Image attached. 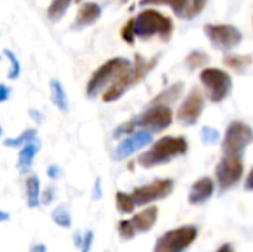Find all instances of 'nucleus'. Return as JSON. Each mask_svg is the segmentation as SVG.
I'll list each match as a JSON object with an SVG mask.
<instances>
[{
	"instance_id": "obj_1",
	"label": "nucleus",
	"mask_w": 253,
	"mask_h": 252,
	"mask_svg": "<svg viewBox=\"0 0 253 252\" xmlns=\"http://www.w3.org/2000/svg\"><path fill=\"white\" fill-rule=\"evenodd\" d=\"M187 151H188V143L184 137L166 135L157 140L145 153H142L138 157V163L145 169H151L154 166L169 163L170 160L184 156Z\"/></svg>"
},
{
	"instance_id": "obj_2",
	"label": "nucleus",
	"mask_w": 253,
	"mask_h": 252,
	"mask_svg": "<svg viewBox=\"0 0 253 252\" xmlns=\"http://www.w3.org/2000/svg\"><path fill=\"white\" fill-rule=\"evenodd\" d=\"M159 58L160 56L157 55L156 58L145 59V58H142L141 55L136 53L135 55V61H133V67L104 92L102 101L104 102H113V101L119 100L130 86L136 85L138 82H141V80H144L147 77V74L157 65Z\"/></svg>"
},
{
	"instance_id": "obj_3",
	"label": "nucleus",
	"mask_w": 253,
	"mask_h": 252,
	"mask_svg": "<svg viewBox=\"0 0 253 252\" xmlns=\"http://www.w3.org/2000/svg\"><path fill=\"white\" fill-rule=\"evenodd\" d=\"M132 67H133V64L126 58H113V59L104 62L92 74V77L87 83V88H86L87 97H96L107 86L110 88L111 85H114Z\"/></svg>"
},
{
	"instance_id": "obj_4",
	"label": "nucleus",
	"mask_w": 253,
	"mask_h": 252,
	"mask_svg": "<svg viewBox=\"0 0 253 252\" xmlns=\"http://www.w3.org/2000/svg\"><path fill=\"white\" fill-rule=\"evenodd\" d=\"M135 31L141 39L159 36L162 40L168 42L173 33V21L159 10L147 9L135 18Z\"/></svg>"
},
{
	"instance_id": "obj_5",
	"label": "nucleus",
	"mask_w": 253,
	"mask_h": 252,
	"mask_svg": "<svg viewBox=\"0 0 253 252\" xmlns=\"http://www.w3.org/2000/svg\"><path fill=\"white\" fill-rule=\"evenodd\" d=\"M253 143V129L245 122L234 120L228 125L222 141L224 156L243 157L248 146Z\"/></svg>"
},
{
	"instance_id": "obj_6",
	"label": "nucleus",
	"mask_w": 253,
	"mask_h": 252,
	"mask_svg": "<svg viewBox=\"0 0 253 252\" xmlns=\"http://www.w3.org/2000/svg\"><path fill=\"white\" fill-rule=\"evenodd\" d=\"M200 82L205 85L209 100L213 104L222 102L233 89V80L230 74L221 68H205L200 73Z\"/></svg>"
},
{
	"instance_id": "obj_7",
	"label": "nucleus",
	"mask_w": 253,
	"mask_h": 252,
	"mask_svg": "<svg viewBox=\"0 0 253 252\" xmlns=\"http://www.w3.org/2000/svg\"><path fill=\"white\" fill-rule=\"evenodd\" d=\"M197 235L199 232L194 226H182L169 230L157 239L153 252H184L197 239Z\"/></svg>"
},
{
	"instance_id": "obj_8",
	"label": "nucleus",
	"mask_w": 253,
	"mask_h": 252,
	"mask_svg": "<svg viewBox=\"0 0 253 252\" xmlns=\"http://www.w3.org/2000/svg\"><path fill=\"white\" fill-rule=\"evenodd\" d=\"M205 34L211 40V43L219 50H231L242 43V31L230 24H206Z\"/></svg>"
},
{
	"instance_id": "obj_9",
	"label": "nucleus",
	"mask_w": 253,
	"mask_h": 252,
	"mask_svg": "<svg viewBox=\"0 0 253 252\" xmlns=\"http://www.w3.org/2000/svg\"><path fill=\"white\" fill-rule=\"evenodd\" d=\"M157 214H159L157 206H150L142 212L136 214L132 220L120 221L117 224V232L125 241L133 239L136 233H147L153 229V226L157 221Z\"/></svg>"
},
{
	"instance_id": "obj_10",
	"label": "nucleus",
	"mask_w": 253,
	"mask_h": 252,
	"mask_svg": "<svg viewBox=\"0 0 253 252\" xmlns=\"http://www.w3.org/2000/svg\"><path fill=\"white\" fill-rule=\"evenodd\" d=\"M135 120H136V125L141 126L142 129H145L151 134H157L172 125L173 111H172V108H169V105L154 104L153 107L145 110Z\"/></svg>"
},
{
	"instance_id": "obj_11",
	"label": "nucleus",
	"mask_w": 253,
	"mask_h": 252,
	"mask_svg": "<svg viewBox=\"0 0 253 252\" xmlns=\"http://www.w3.org/2000/svg\"><path fill=\"white\" fill-rule=\"evenodd\" d=\"M173 187H175V184L169 178L156 180L153 183L136 187L133 190L132 196L135 199L136 206H144V205H148L154 201H160V199L168 198L173 192Z\"/></svg>"
},
{
	"instance_id": "obj_12",
	"label": "nucleus",
	"mask_w": 253,
	"mask_h": 252,
	"mask_svg": "<svg viewBox=\"0 0 253 252\" xmlns=\"http://www.w3.org/2000/svg\"><path fill=\"white\" fill-rule=\"evenodd\" d=\"M243 157L237 156H222L216 166V180L219 189L228 190L234 187L243 175Z\"/></svg>"
},
{
	"instance_id": "obj_13",
	"label": "nucleus",
	"mask_w": 253,
	"mask_h": 252,
	"mask_svg": "<svg viewBox=\"0 0 253 252\" xmlns=\"http://www.w3.org/2000/svg\"><path fill=\"white\" fill-rule=\"evenodd\" d=\"M205 108V97L199 88H193L190 94L182 101L181 107L178 108L176 119L184 126H193L197 123L199 117L202 116Z\"/></svg>"
},
{
	"instance_id": "obj_14",
	"label": "nucleus",
	"mask_w": 253,
	"mask_h": 252,
	"mask_svg": "<svg viewBox=\"0 0 253 252\" xmlns=\"http://www.w3.org/2000/svg\"><path fill=\"white\" fill-rule=\"evenodd\" d=\"M153 143V134L141 129L138 132H135L133 135L125 138L113 151V159L114 160H123L129 156H132L133 153H136L138 150H141L142 147L148 146Z\"/></svg>"
},
{
	"instance_id": "obj_15",
	"label": "nucleus",
	"mask_w": 253,
	"mask_h": 252,
	"mask_svg": "<svg viewBox=\"0 0 253 252\" xmlns=\"http://www.w3.org/2000/svg\"><path fill=\"white\" fill-rule=\"evenodd\" d=\"M213 192H215V184H213L212 178H209V177L199 178L190 189L188 202L191 205H202L212 198Z\"/></svg>"
},
{
	"instance_id": "obj_16",
	"label": "nucleus",
	"mask_w": 253,
	"mask_h": 252,
	"mask_svg": "<svg viewBox=\"0 0 253 252\" xmlns=\"http://www.w3.org/2000/svg\"><path fill=\"white\" fill-rule=\"evenodd\" d=\"M101 13H102V10H101V6L98 3H84L83 6H80L71 28L80 30L83 27L92 25L101 18Z\"/></svg>"
},
{
	"instance_id": "obj_17",
	"label": "nucleus",
	"mask_w": 253,
	"mask_h": 252,
	"mask_svg": "<svg viewBox=\"0 0 253 252\" xmlns=\"http://www.w3.org/2000/svg\"><path fill=\"white\" fill-rule=\"evenodd\" d=\"M141 6H148V4H168L172 7L175 15L185 18V15L190 10V3L188 0H139Z\"/></svg>"
},
{
	"instance_id": "obj_18",
	"label": "nucleus",
	"mask_w": 253,
	"mask_h": 252,
	"mask_svg": "<svg viewBox=\"0 0 253 252\" xmlns=\"http://www.w3.org/2000/svg\"><path fill=\"white\" fill-rule=\"evenodd\" d=\"M252 55H234V53H228L222 59V62L227 67H230L231 70H234L237 73H243L252 64Z\"/></svg>"
},
{
	"instance_id": "obj_19",
	"label": "nucleus",
	"mask_w": 253,
	"mask_h": 252,
	"mask_svg": "<svg viewBox=\"0 0 253 252\" xmlns=\"http://www.w3.org/2000/svg\"><path fill=\"white\" fill-rule=\"evenodd\" d=\"M50 94H52L53 104L61 111H68V98H67V94L59 80H55V79L50 80Z\"/></svg>"
},
{
	"instance_id": "obj_20",
	"label": "nucleus",
	"mask_w": 253,
	"mask_h": 252,
	"mask_svg": "<svg viewBox=\"0 0 253 252\" xmlns=\"http://www.w3.org/2000/svg\"><path fill=\"white\" fill-rule=\"evenodd\" d=\"M184 91V83L182 82H178V83H173L170 88H168L166 91H163L162 94H159L154 100H153V104H163L166 105V102H173L175 100H178L181 97Z\"/></svg>"
},
{
	"instance_id": "obj_21",
	"label": "nucleus",
	"mask_w": 253,
	"mask_h": 252,
	"mask_svg": "<svg viewBox=\"0 0 253 252\" xmlns=\"http://www.w3.org/2000/svg\"><path fill=\"white\" fill-rule=\"evenodd\" d=\"M37 150H39L37 143L36 144L34 143H30V144L24 146V149L21 150L19 157H18V168H19V171H27L31 166Z\"/></svg>"
},
{
	"instance_id": "obj_22",
	"label": "nucleus",
	"mask_w": 253,
	"mask_h": 252,
	"mask_svg": "<svg viewBox=\"0 0 253 252\" xmlns=\"http://www.w3.org/2000/svg\"><path fill=\"white\" fill-rule=\"evenodd\" d=\"M27 203L30 208L39 206V195H40V183L36 175L27 178Z\"/></svg>"
},
{
	"instance_id": "obj_23",
	"label": "nucleus",
	"mask_w": 253,
	"mask_h": 252,
	"mask_svg": "<svg viewBox=\"0 0 253 252\" xmlns=\"http://www.w3.org/2000/svg\"><path fill=\"white\" fill-rule=\"evenodd\" d=\"M71 1L73 0H52V3L47 9V16L50 18V21H53V22L59 21L68 10Z\"/></svg>"
},
{
	"instance_id": "obj_24",
	"label": "nucleus",
	"mask_w": 253,
	"mask_h": 252,
	"mask_svg": "<svg viewBox=\"0 0 253 252\" xmlns=\"http://www.w3.org/2000/svg\"><path fill=\"white\" fill-rule=\"evenodd\" d=\"M116 206L120 212L123 214H130L135 211L136 208V203H135V199L132 195H126L123 192H117L116 193Z\"/></svg>"
},
{
	"instance_id": "obj_25",
	"label": "nucleus",
	"mask_w": 253,
	"mask_h": 252,
	"mask_svg": "<svg viewBox=\"0 0 253 252\" xmlns=\"http://www.w3.org/2000/svg\"><path fill=\"white\" fill-rule=\"evenodd\" d=\"M36 138V129H27L24 132H21L16 138H6L3 141V144L6 147H19V146H27L30 143H33V140Z\"/></svg>"
},
{
	"instance_id": "obj_26",
	"label": "nucleus",
	"mask_w": 253,
	"mask_h": 252,
	"mask_svg": "<svg viewBox=\"0 0 253 252\" xmlns=\"http://www.w3.org/2000/svg\"><path fill=\"white\" fill-rule=\"evenodd\" d=\"M209 62V56L202 52V50H193L188 53V56L185 58V64L190 70H197L205 67Z\"/></svg>"
},
{
	"instance_id": "obj_27",
	"label": "nucleus",
	"mask_w": 253,
	"mask_h": 252,
	"mask_svg": "<svg viewBox=\"0 0 253 252\" xmlns=\"http://www.w3.org/2000/svg\"><path fill=\"white\" fill-rule=\"evenodd\" d=\"M52 220L55 224H58L59 227H64V229H68L71 226V217H70V212L67 211L65 206L56 208L52 212Z\"/></svg>"
},
{
	"instance_id": "obj_28",
	"label": "nucleus",
	"mask_w": 253,
	"mask_h": 252,
	"mask_svg": "<svg viewBox=\"0 0 253 252\" xmlns=\"http://www.w3.org/2000/svg\"><path fill=\"white\" fill-rule=\"evenodd\" d=\"M200 138L205 144H216L221 140V132L212 126H203L200 132Z\"/></svg>"
},
{
	"instance_id": "obj_29",
	"label": "nucleus",
	"mask_w": 253,
	"mask_h": 252,
	"mask_svg": "<svg viewBox=\"0 0 253 252\" xmlns=\"http://www.w3.org/2000/svg\"><path fill=\"white\" fill-rule=\"evenodd\" d=\"M3 55L9 59L10 62V71H9V79H16L21 73V65H19V61L18 58L15 56L13 52H10L9 49H4L3 50Z\"/></svg>"
},
{
	"instance_id": "obj_30",
	"label": "nucleus",
	"mask_w": 253,
	"mask_h": 252,
	"mask_svg": "<svg viewBox=\"0 0 253 252\" xmlns=\"http://www.w3.org/2000/svg\"><path fill=\"white\" fill-rule=\"evenodd\" d=\"M135 36H136V31H135V19H129L123 25V28H122V39L127 45H133L135 43Z\"/></svg>"
},
{
	"instance_id": "obj_31",
	"label": "nucleus",
	"mask_w": 253,
	"mask_h": 252,
	"mask_svg": "<svg viewBox=\"0 0 253 252\" xmlns=\"http://www.w3.org/2000/svg\"><path fill=\"white\" fill-rule=\"evenodd\" d=\"M138 125H136V120L133 119V120H127V122H125V123H122L120 126H117L116 129H114V134H113V137L114 138H120V137H123V135H130V132H135V128H136Z\"/></svg>"
},
{
	"instance_id": "obj_32",
	"label": "nucleus",
	"mask_w": 253,
	"mask_h": 252,
	"mask_svg": "<svg viewBox=\"0 0 253 252\" xmlns=\"http://www.w3.org/2000/svg\"><path fill=\"white\" fill-rule=\"evenodd\" d=\"M208 0H191V7L188 10V13L185 15V19H193L196 18L206 6Z\"/></svg>"
},
{
	"instance_id": "obj_33",
	"label": "nucleus",
	"mask_w": 253,
	"mask_h": 252,
	"mask_svg": "<svg viewBox=\"0 0 253 252\" xmlns=\"http://www.w3.org/2000/svg\"><path fill=\"white\" fill-rule=\"evenodd\" d=\"M92 244H93V232L89 230V232H86V235L83 236V244H82V247H80V248H82V252L90 251Z\"/></svg>"
},
{
	"instance_id": "obj_34",
	"label": "nucleus",
	"mask_w": 253,
	"mask_h": 252,
	"mask_svg": "<svg viewBox=\"0 0 253 252\" xmlns=\"http://www.w3.org/2000/svg\"><path fill=\"white\" fill-rule=\"evenodd\" d=\"M53 196H55V190H53V187H49V189H46V190H44L43 198H42V202H43L44 205H47V203H50V202H52Z\"/></svg>"
},
{
	"instance_id": "obj_35",
	"label": "nucleus",
	"mask_w": 253,
	"mask_h": 252,
	"mask_svg": "<svg viewBox=\"0 0 253 252\" xmlns=\"http://www.w3.org/2000/svg\"><path fill=\"white\" fill-rule=\"evenodd\" d=\"M9 94H10V89H9L4 83H1V85H0V101L4 102V101L9 98Z\"/></svg>"
},
{
	"instance_id": "obj_36",
	"label": "nucleus",
	"mask_w": 253,
	"mask_h": 252,
	"mask_svg": "<svg viewBox=\"0 0 253 252\" xmlns=\"http://www.w3.org/2000/svg\"><path fill=\"white\" fill-rule=\"evenodd\" d=\"M101 196H102L101 178H96V181H95V189H93V199H101Z\"/></svg>"
},
{
	"instance_id": "obj_37",
	"label": "nucleus",
	"mask_w": 253,
	"mask_h": 252,
	"mask_svg": "<svg viewBox=\"0 0 253 252\" xmlns=\"http://www.w3.org/2000/svg\"><path fill=\"white\" fill-rule=\"evenodd\" d=\"M245 189L249 190V192H253V168L251 169V172H249V175H248V178L245 181Z\"/></svg>"
},
{
	"instance_id": "obj_38",
	"label": "nucleus",
	"mask_w": 253,
	"mask_h": 252,
	"mask_svg": "<svg viewBox=\"0 0 253 252\" xmlns=\"http://www.w3.org/2000/svg\"><path fill=\"white\" fill-rule=\"evenodd\" d=\"M59 174H61V171H59V168H58L56 165H52V166L47 169V175H49L52 180H55Z\"/></svg>"
},
{
	"instance_id": "obj_39",
	"label": "nucleus",
	"mask_w": 253,
	"mask_h": 252,
	"mask_svg": "<svg viewBox=\"0 0 253 252\" xmlns=\"http://www.w3.org/2000/svg\"><path fill=\"white\" fill-rule=\"evenodd\" d=\"M30 252H46V247L43 244H37L30 250Z\"/></svg>"
},
{
	"instance_id": "obj_40",
	"label": "nucleus",
	"mask_w": 253,
	"mask_h": 252,
	"mask_svg": "<svg viewBox=\"0 0 253 252\" xmlns=\"http://www.w3.org/2000/svg\"><path fill=\"white\" fill-rule=\"evenodd\" d=\"M216 252H234V250H233V245L231 244H224Z\"/></svg>"
},
{
	"instance_id": "obj_41",
	"label": "nucleus",
	"mask_w": 253,
	"mask_h": 252,
	"mask_svg": "<svg viewBox=\"0 0 253 252\" xmlns=\"http://www.w3.org/2000/svg\"><path fill=\"white\" fill-rule=\"evenodd\" d=\"M74 244H76L77 247H79V245L82 247V244H83V238H80V235H79V233H76V235H74Z\"/></svg>"
},
{
	"instance_id": "obj_42",
	"label": "nucleus",
	"mask_w": 253,
	"mask_h": 252,
	"mask_svg": "<svg viewBox=\"0 0 253 252\" xmlns=\"http://www.w3.org/2000/svg\"><path fill=\"white\" fill-rule=\"evenodd\" d=\"M0 215H1V217H0V220H1V221H6V220L9 218V217H7V214H6L4 211H1V212H0Z\"/></svg>"
},
{
	"instance_id": "obj_43",
	"label": "nucleus",
	"mask_w": 253,
	"mask_h": 252,
	"mask_svg": "<svg viewBox=\"0 0 253 252\" xmlns=\"http://www.w3.org/2000/svg\"><path fill=\"white\" fill-rule=\"evenodd\" d=\"M129 0H120V3H127Z\"/></svg>"
},
{
	"instance_id": "obj_44",
	"label": "nucleus",
	"mask_w": 253,
	"mask_h": 252,
	"mask_svg": "<svg viewBox=\"0 0 253 252\" xmlns=\"http://www.w3.org/2000/svg\"><path fill=\"white\" fill-rule=\"evenodd\" d=\"M76 1H77V3H79V1H82V0H76Z\"/></svg>"
}]
</instances>
